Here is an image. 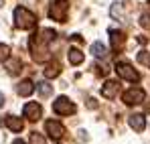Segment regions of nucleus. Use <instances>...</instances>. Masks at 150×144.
I'll list each match as a JSON object with an SVG mask.
<instances>
[{
  "label": "nucleus",
  "mask_w": 150,
  "mask_h": 144,
  "mask_svg": "<svg viewBox=\"0 0 150 144\" xmlns=\"http://www.w3.org/2000/svg\"><path fill=\"white\" fill-rule=\"evenodd\" d=\"M110 39H112V47L116 49V51H120V49L124 47V43H126V37H124V33L122 31H110Z\"/></svg>",
  "instance_id": "9d476101"
},
{
  "label": "nucleus",
  "mask_w": 150,
  "mask_h": 144,
  "mask_svg": "<svg viewBox=\"0 0 150 144\" xmlns=\"http://www.w3.org/2000/svg\"><path fill=\"white\" fill-rule=\"evenodd\" d=\"M67 10H69V2L67 0H55L49 8V16L53 21H59V23H65L67 18Z\"/></svg>",
  "instance_id": "7ed1b4c3"
},
{
  "label": "nucleus",
  "mask_w": 150,
  "mask_h": 144,
  "mask_svg": "<svg viewBox=\"0 0 150 144\" xmlns=\"http://www.w3.org/2000/svg\"><path fill=\"white\" fill-rule=\"evenodd\" d=\"M116 73L122 77V79H126V81H140V73L136 71L130 63H118L116 65Z\"/></svg>",
  "instance_id": "39448f33"
},
{
  "label": "nucleus",
  "mask_w": 150,
  "mask_h": 144,
  "mask_svg": "<svg viewBox=\"0 0 150 144\" xmlns=\"http://www.w3.org/2000/svg\"><path fill=\"white\" fill-rule=\"evenodd\" d=\"M14 24L18 28H23V31H28V28H33L37 24V16L30 10H26L25 6H16L14 8Z\"/></svg>",
  "instance_id": "f03ea898"
},
{
  "label": "nucleus",
  "mask_w": 150,
  "mask_h": 144,
  "mask_svg": "<svg viewBox=\"0 0 150 144\" xmlns=\"http://www.w3.org/2000/svg\"><path fill=\"white\" fill-rule=\"evenodd\" d=\"M118 94V83L116 81H105V85L101 87V96L105 99H114Z\"/></svg>",
  "instance_id": "9b49d317"
},
{
  "label": "nucleus",
  "mask_w": 150,
  "mask_h": 144,
  "mask_svg": "<svg viewBox=\"0 0 150 144\" xmlns=\"http://www.w3.org/2000/svg\"><path fill=\"white\" fill-rule=\"evenodd\" d=\"M16 92H18V96H23V97L30 96V94L35 92V83H33L30 79H25V81H21V83H18Z\"/></svg>",
  "instance_id": "f8f14e48"
},
{
  "label": "nucleus",
  "mask_w": 150,
  "mask_h": 144,
  "mask_svg": "<svg viewBox=\"0 0 150 144\" xmlns=\"http://www.w3.org/2000/svg\"><path fill=\"white\" fill-rule=\"evenodd\" d=\"M6 126H8L12 132H21V130L25 128V122L21 120V118H16V116H6Z\"/></svg>",
  "instance_id": "ddd939ff"
},
{
  "label": "nucleus",
  "mask_w": 150,
  "mask_h": 144,
  "mask_svg": "<svg viewBox=\"0 0 150 144\" xmlns=\"http://www.w3.org/2000/svg\"><path fill=\"white\" fill-rule=\"evenodd\" d=\"M67 57H69V63H71V65H79V63L85 59V55H83L79 49H69Z\"/></svg>",
  "instance_id": "4468645a"
},
{
  "label": "nucleus",
  "mask_w": 150,
  "mask_h": 144,
  "mask_svg": "<svg viewBox=\"0 0 150 144\" xmlns=\"http://www.w3.org/2000/svg\"><path fill=\"white\" fill-rule=\"evenodd\" d=\"M122 99H124V104H128V106H136V104H142V101L146 99V94H144V89H140V87H132V89L124 92Z\"/></svg>",
  "instance_id": "423d86ee"
},
{
  "label": "nucleus",
  "mask_w": 150,
  "mask_h": 144,
  "mask_svg": "<svg viewBox=\"0 0 150 144\" xmlns=\"http://www.w3.org/2000/svg\"><path fill=\"white\" fill-rule=\"evenodd\" d=\"M140 24H142L144 28H150V12L142 14V18H140Z\"/></svg>",
  "instance_id": "4be33fe9"
},
{
  "label": "nucleus",
  "mask_w": 150,
  "mask_h": 144,
  "mask_svg": "<svg viewBox=\"0 0 150 144\" xmlns=\"http://www.w3.org/2000/svg\"><path fill=\"white\" fill-rule=\"evenodd\" d=\"M12 144H26V142H23V140H14Z\"/></svg>",
  "instance_id": "b1692460"
},
{
  "label": "nucleus",
  "mask_w": 150,
  "mask_h": 144,
  "mask_svg": "<svg viewBox=\"0 0 150 144\" xmlns=\"http://www.w3.org/2000/svg\"><path fill=\"white\" fill-rule=\"evenodd\" d=\"M128 124H130V128H132V130H136V132H142V130L146 128V118H144L142 114H134V116H130Z\"/></svg>",
  "instance_id": "1a4fd4ad"
},
{
  "label": "nucleus",
  "mask_w": 150,
  "mask_h": 144,
  "mask_svg": "<svg viewBox=\"0 0 150 144\" xmlns=\"http://www.w3.org/2000/svg\"><path fill=\"white\" fill-rule=\"evenodd\" d=\"M8 57H10V47L0 43V61H6Z\"/></svg>",
  "instance_id": "6ab92c4d"
},
{
  "label": "nucleus",
  "mask_w": 150,
  "mask_h": 144,
  "mask_svg": "<svg viewBox=\"0 0 150 144\" xmlns=\"http://www.w3.org/2000/svg\"><path fill=\"white\" fill-rule=\"evenodd\" d=\"M37 92L43 97H49L51 94H53V85H49L47 81H41V83H37Z\"/></svg>",
  "instance_id": "f3484780"
},
{
  "label": "nucleus",
  "mask_w": 150,
  "mask_h": 144,
  "mask_svg": "<svg viewBox=\"0 0 150 144\" xmlns=\"http://www.w3.org/2000/svg\"><path fill=\"white\" fill-rule=\"evenodd\" d=\"M23 114H25V118H28L30 122H37L43 116V108H41V104H37V101H28L25 106V110H23Z\"/></svg>",
  "instance_id": "0eeeda50"
},
{
  "label": "nucleus",
  "mask_w": 150,
  "mask_h": 144,
  "mask_svg": "<svg viewBox=\"0 0 150 144\" xmlns=\"http://www.w3.org/2000/svg\"><path fill=\"white\" fill-rule=\"evenodd\" d=\"M45 130H47V134H49L53 140H59V138H63V134H65V128L57 120H47L45 122Z\"/></svg>",
  "instance_id": "6e6552de"
},
{
  "label": "nucleus",
  "mask_w": 150,
  "mask_h": 144,
  "mask_svg": "<svg viewBox=\"0 0 150 144\" xmlns=\"http://www.w3.org/2000/svg\"><path fill=\"white\" fill-rule=\"evenodd\" d=\"M18 67H21V61H12V63H8V73H12V75L18 73V71H21Z\"/></svg>",
  "instance_id": "412c9836"
},
{
  "label": "nucleus",
  "mask_w": 150,
  "mask_h": 144,
  "mask_svg": "<svg viewBox=\"0 0 150 144\" xmlns=\"http://www.w3.org/2000/svg\"><path fill=\"white\" fill-rule=\"evenodd\" d=\"M53 112L59 114V116H69V114H75V104L69 99V97L61 96L53 101Z\"/></svg>",
  "instance_id": "20e7f679"
},
{
  "label": "nucleus",
  "mask_w": 150,
  "mask_h": 144,
  "mask_svg": "<svg viewBox=\"0 0 150 144\" xmlns=\"http://www.w3.org/2000/svg\"><path fill=\"white\" fill-rule=\"evenodd\" d=\"M57 35L55 31L51 28H43L39 35H33L30 37V53H33V59L37 63H43V61H49V41H53Z\"/></svg>",
  "instance_id": "f257e3e1"
},
{
  "label": "nucleus",
  "mask_w": 150,
  "mask_h": 144,
  "mask_svg": "<svg viewBox=\"0 0 150 144\" xmlns=\"http://www.w3.org/2000/svg\"><path fill=\"white\" fill-rule=\"evenodd\" d=\"M138 63H142V65L150 67V53H146V51H140V53H138Z\"/></svg>",
  "instance_id": "a211bd4d"
},
{
  "label": "nucleus",
  "mask_w": 150,
  "mask_h": 144,
  "mask_svg": "<svg viewBox=\"0 0 150 144\" xmlns=\"http://www.w3.org/2000/svg\"><path fill=\"white\" fill-rule=\"evenodd\" d=\"M59 73H61V65H59L57 61H53V63H49V65H47V69H45V77L53 79V77H57Z\"/></svg>",
  "instance_id": "2eb2a0df"
},
{
  "label": "nucleus",
  "mask_w": 150,
  "mask_h": 144,
  "mask_svg": "<svg viewBox=\"0 0 150 144\" xmlns=\"http://www.w3.org/2000/svg\"><path fill=\"white\" fill-rule=\"evenodd\" d=\"M91 55H96V57H105V55H108V49H105L103 43L96 41V43L91 45Z\"/></svg>",
  "instance_id": "dca6fc26"
},
{
  "label": "nucleus",
  "mask_w": 150,
  "mask_h": 144,
  "mask_svg": "<svg viewBox=\"0 0 150 144\" xmlns=\"http://www.w3.org/2000/svg\"><path fill=\"white\" fill-rule=\"evenodd\" d=\"M2 106H4V96L0 94V108H2Z\"/></svg>",
  "instance_id": "5701e85b"
},
{
  "label": "nucleus",
  "mask_w": 150,
  "mask_h": 144,
  "mask_svg": "<svg viewBox=\"0 0 150 144\" xmlns=\"http://www.w3.org/2000/svg\"><path fill=\"white\" fill-rule=\"evenodd\" d=\"M30 144H45V138H43L41 134L33 132V134H30Z\"/></svg>",
  "instance_id": "aec40b11"
}]
</instances>
